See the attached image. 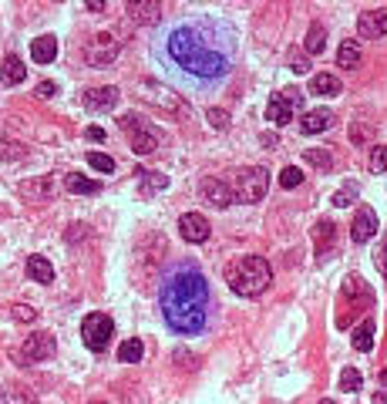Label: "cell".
Masks as SVG:
<instances>
[{
	"instance_id": "17",
	"label": "cell",
	"mask_w": 387,
	"mask_h": 404,
	"mask_svg": "<svg viewBox=\"0 0 387 404\" xmlns=\"http://www.w3.org/2000/svg\"><path fill=\"white\" fill-rule=\"evenodd\" d=\"M31 58L38 61V64H51V61L58 58V40L51 38V34L31 40Z\"/></svg>"
},
{
	"instance_id": "38",
	"label": "cell",
	"mask_w": 387,
	"mask_h": 404,
	"mask_svg": "<svg viewBox=\"0 0 387 404\" xmlns=\"http://www.w3.org/2000/svg\"><path fill=\"white\" fill-rule=\"evenodd\" d=\"M280 95L287 98V105H290L293 112H296V108H303V91H300V88H287V91H280Z\"/></svg>"
},
{
	"instance_id": "37",
	"label": "cell",
	"mask_w": 387,
	"mask_h": 404,
	"mask_svg": "<svg viewBox=\"0 0 387 404\" xmlns=\"http://www.w3.org/2000/svg\"><path fill=\"white\" fill-rule=\"evenodd\" d=\"M290 68L296 71V75H307L310 71V61H307V54H300V51H293L290 54Z\"/></svg>"
},
{
	"instance_id": "12",
	"label": "cell",
	"mask_w": 387,
	"mask_h": 404,
	"mask_svg": "<svg viewBox=\"0 0 387 404\" xmlns=\"http://www.w3.org/2000/svg\"><path fill=\"white\" fill-rule=\"evenodd\" d=\"M357 31H361V38H384L387 34V7L361 14V17H357Z\"/></svg>"
},
{
	"instance_id": "8",
	"label": "cell",
	"mask_w": 387,
	"mask_h": 404,
	"mask_svg": "<svg viewBox=\"0 0 387 404\" xmlns=\"http://www.w3.org/2000/svg\"><path fill=\"white\" fill-rule=\"evenodd\" d=\"M179 232H182V239L185 243H206L209 239V232H213V226H209V219L202 216V212H185L182 219H179Z\"/></svg>"
},
{
	"instance_id": "49",
	"label": "cell",
	"mask_w": 387,
	"mask_h": 404,
	"mask_svg": "<svg viewBox=\"0 0 387 404\" xmlns=\"http://www.w3.org/2000/svg\"><path fill=\"white\" fill-rule=\"evenodd\" d=\"M320 404H333V401H320Z\"/></svg>"
},
{
	"instance_id": "7",
	"label": "cell",
	"mask_w": 387,
	"mask_h": 404,
	"mask_svg": "<svg viewBox=\"0 0 387 404\" xmlns=\"http://www.w3.org/2000/svg\"><path fill=\"white\" fill-rule=\"evenodd\" d=\"M115 58H118L115 34H95V38L88 40V47H84V61H88L91 68H105V64H112Z\"/></svg>"
},
{
	"instance_id": "14",
	"label": "cell",
	"mask_w": 387,
	"mask_h": 404,
	"mask_svg": "<svg viewBox=\"0 0 387 404\" xmlns=\"http://www.w3.org/2000/svg\"><path fill=\"white\" fill-rule=\"evenodd\" d=\"M199 193H202V199H209L215 209H226V206H232V199H236V193H232L226 182H219V179H206V182L199 186Z\"/></svg>"
},
{
	"instance_id": "13",
	"label": "cell",
	"mask_w": 387,
	"mask_h": 404,
	"mask_svg": "<svg viewBox=\"0 0 387 404\" xmlns=\"http://www.w3.org/2000/svg\"><path fill=\"white\" fill-rule=\"evenodd\" d=\"M350 236H354V243H367V239H374L377 236V216H374V209H357V216H354V226H350Z\"/></svg>"
},
{
	"instance_id": "40",
	"label": "cell",
	"mask_w": 387,
	"mask_h": 404,
	"mask_svg": "<svg viewBox=\"0 0 387 404\" xmlns=\"http://www.w3.org/2000/svg\"><path fill=\"white\" fill-rule=\"evenodd\" d=\"M3 404H31V398L24 391H10V394H3Z\"/></svg>"
},
{
	"instance_id": "6",
	"label": "cell",
	"mask_w": 387,
	"mask_h": 404,
	"mask_svg": "<svg viewBox=\"0 0 387 404\" xmlns=\"http://www.w3.org/2000/svg\"><path fill=\"white\" fill-rule=\"evenodd\" d=\"M112 334H115V320H112V317H105V313H88V317H84V324H81L84 347H88V350H95V354H101V350L108 347Z\"/></svg>"
},
{
	"instance_id": "34",
	"label": "cell",
	"mask_w": 387,
	"mask_h": 404,
	"mask_svg": "<svg viewBox=\"0 0 387 404\" xmlns=\"http://www.w3.org/2000/svg\"><path fill=\"white\" fill-rule=\"evenodd\" d=\"M206 121H209L213 128L222 132V128H229V112H222V108H209V112H206Z\"/></svg>"
},
{
	"instance_id": "15",
	"label": "cell",
	"mask_w": 387,
	"mask_h": 404,
	"mask_svg": "<svg viewBox=\"0 0 387 404\" xmlns=\"http://www.w3.org/2000/svg\"><path fill=\"white\" fill-rule=\"evenodd\" d=\"M330 125H333V112H330V108H313V112L303 115L300 132L303 135H320V132H327Z\"/></svg>"
},
{
	"instance_id": "47",
	"label": "cell",
	"mask_w": 387,
	"mask_h": 404,
	"mask_svg": "<svg viewBox=\"0 0 387 404\" xmlns=\"http://www.w3.org/2000/svg\"><path fill=\"white\" fill-rule=\"evenodd\" d=\"M381 384L387 387V367H384V371H381Z\"/></svg>"
},
{
	"instance_id": "22",
	"label": "cell",
	"mask_w": 387,
	"mask_h": 404,
	"mask_svg": "<svg viewBox=\"0 0 387 404\" xmlns=\"http://www.w3.org/2000/svg\"><path fill=\"white\" fill-rule=\"evenodd\" d=\"M27 276L38 280V283H51L54 280V267L44 256H27Z\"/></svg>"
},
{
	"instance_id": "4",
	"label": "cell",
	"mask_w": 387,
	"mask_h": 404,
	"mask_svg": "<svg viewBox=\"0 0 387 404\" xmlns=\"http://www.w3.org/2000/svg\"><path fill=\"white\" fill-rule=\"evenodd\" d=\"M270 189V172L263 165H246L236 172V182H232V193L239 202H259Z\"/></svg>"
},
{
	"instance_id": "10",
	"label": "cell",
	"mask_w": 387,
	"mask_h": 404,
	"mask_svg": "<svg viewBox=\"0 0 387 404\" xmlns=\"http://www.w3.org/2000/svg\"><path fill=\"white\" fill-rule=\"evenodd\" d=\"M118 98H121V95H118V88L105 84V88H88L81 101H84V108H88V112H112V108L118 105Z\"/></svg>"
},
{
	"instance_id": "33",
	"label": "cell",
	"mask_w": 387,
	"mask_h": 404,
	"mask_svg": "<svg viewBox=\"0 0 387 404\" xmlns=\"http://www.w3.org/2000/svg\"><path fill=\"white\" fill-rule=\"evenodd\" d=\"M300 182H303V172H300L296 165H287V169L280 172V186H283V189H296Z\"/></svg>"
},
{
	"instance_id": "35",
	"label": "cell",
	"mask_w": 387,
	"mask_h": 404,
	"mask_svg": "<svg viewBox=\"0 0 387 404\" xmlns=\"http://www.w3.org/2000/svg\"><path fill=\"white\" fill-rule=\"evenodd\" d=\"M142 182H145V189H165V186H169V179H165V175L162 172H145V169H142Z\"/></svg>"
},
{
	"instance_id": "25",
	"label": "cell",
	"mask_w": 387,
	"mask_h": 404,
	"mask_svg": "<svg viewBox=\"0 0 387 404\" xmlns=\"http://www.w3.org/2000/svg\"><path fill=\"white\" fill-rule=\"evenodd\" d=\"M350 337H354V347H357L361 354H370V350H374V320H364Z\"/></svg>"
},
{
	"instance_id": "42",
	"label": "cell",
	"mask_w": 387,
	"mask_h": 404,
	"mask_svg": "<svg viewBox=\"0 0 387 404\" xmlns=\"http://www.w3.org/2000/svg\"><path fill=\"white\" fill-rule=\"evenodd\" d=\"M14 317H17V320H34L38 313H34L31 307H17V310H14Z\"/></svg>"
},
{
	"instance_id": "39",
	"label": "cell",
	"mask_w": 387,
	"mask_h": 404,
	"mask_svg": "<svg viewBox=\"0 0 387 404\" xmlns=\"http://www.w3.org/2000/svg\"><path fill=\"white\" fill-rule=\"evenodd\" d=\"M34 95L38 98H54L58 95V84H54V81H40L38 88H34Z\"/></svg>"
},
{
	"instance_id": "23",
	"label": "cell",
	"mask_w": 387,
	"mask_h": 404,
	"mask_svg": "<svg viewBox=\"0 0 387 404\" xmlns=\"http://www.w3.org/2000/svg\"><path fill=\"white\" fill-rule=\"evenodd\" d=\"M303 47H307V54H324V47H327V27L324 24H310Z\"/></svg>"
},
{
	"instance_id": "21",
	"label": "cell",
	"mask_w": 387,
	"mask_h": 404,
	"mask_svg": "<svg viewBox=\"0 0 387 404\" xmlns=\"http://www.w3.org/2000/svg\"><path fill=\"white\" fill-rule=\"evenodd\" d=\"M361 58H364V51H361V40H344L340 44V51H337V64L340 68H357L361 64Z\"/></svg>"
},
{
	"instance_id": "16",
	"label": "cell",
	"mask_w": 387,
	"mask_h": 404,
	"mask_svg": "<svg viewBox=\"0 0 387 404\" xmlns=\"http://www.w3.org/2000/svg\"><path fill=\"white\" fill-rule=\"evenodd\" d=\"M266 121H273L276 128H283V125H290L293 121V108L287 105V98L283 95L270 98V105H266Z\"/></svg>"
},
{
	"instance_id": "36",
	"label": "cell",
	"mask_w": 387,
	"mask_h": 404,
	"mask_svg": "<svg viewBox=\"0 0 387 404\" xmlns=\"http://www.w3.org/2000/svg\"><path fill=\"white\" fill-rule=\"evenodd\" d=\"M354 199H357V186H347V189H340V193L333 195V206H340V209H344V206H350Z\"/></svg>"
},
{
	"instance_id": "5",
	"label": "cell",
	"mask_w": 387,
	"mask_h": 404,
	"mask_svg": "<svg viewBox=\"0 0 387 404\" xmlns=\"http://www.w3.org/2000/svg\"><path fill=\"white\" fill-rule=\"evenodd\" d=\"M118 125H121L125 132H132V149H135L138 155L155 152V145L162 142V132H158L155 125H145V118H138V115H121Z\"/></svg>"
},
{
	"instance_id": "46",
	"label": "cell",
	"mask_w": 387,
	"mask_h": 404,
	"mask_svg": "<svg viewBox=\"0 0 387 404\" xmlns=\"http://www.w3.org/2000/svg\"><path fill=\"white\" fill-rule=\"evenodd\" d=\"M374 404H387V394H374Z\"/></svg>"
},
{
	"instance_id": "45",
	"label": "cell",
	"mask_w": 387,
	"mask_h": 404,
	"mask_svg": "<svg viewBox=\"0 0 387 404\" xmlns=\"http://www.w3.org/2000/svg\"><path fill=\"white\" fill-rule=\"evenodd\" d=\"M263 145H270V149H273V145H276V135L266 132V135H263Z\"/></svg>"
},
{
	"instance_id": "43",
	"label": "cell",
	"mask_w": 387,
	"mask_h": 404,
	"mask_svg": "<svg viewBox=\"0 0 387 404\" xmlns=\"http://www.w3.org/2000/svg\"><path fill=\"white\" fill-rule=\"evenodd\" d=\"M387 236H384V253H381V260H377V267H381V273H387Z\"/></svg>"
},
{
	"instance_id": "1",
	"label": "cell",
	"mask_w": 387,
	"mask_h": 404,
	"mask_svg": "<svg viewBox=\"0 0 387 404\" xmlns=\"http://www.w3.org/2000/svg\"><path fill=\"white\" fill-rule=\"evenodd\" d=\"M155 64L175 88L209 91L222 84L236 61V31L222 17L192 14L172 20L155 38Z\"/></svg>"
},
{
	"instance_id": "9",
	"label": "cell",
	"mask_w": 387,
	"mask_h": 404,
	"mask_svg": "<svg viewBox=\"0 0 387 404\" xmlns=\"http://www.w3.org/2000/svg\"><path fill=\"white\" fill-rule=\"evenodd\" d=\"M54 337L51 334H31L24 347H20V357L24 361H47V357H54Z\"/></svg>"
},
{
	"instance_id": "24",
	"label": "cell",
	"mask_w": 387,
	"mask_h": 404,
	"mask_svg": "<svg viewBox=\"0 0 387 404\" xmlns=\"http://www.w3.org/2000/svg\"><path fill=\"white\" fill-rule=\"evenodd\" d=\"M142 354H145V344H142L138 337H128L125 344L118 347V361H121V364H138Z\"/></svg>"
},
{
	"instance_id": "11",
	"label": "cell",
	"mask_w": 387,
	"mask_h": 404,
	"mask_svg": "<svg viewBox=\"0 0 387 404\" xmlns=\"http://www.w3.org/2000/svg\"><path fill=\"white\" fill-rule=\"evenodd\" d=\"M138 91H142V98L145 101H152V105H158V108H169V112H179V95H172L169 88H162V84H152V81H138Z\"/></svg>"
},
{
	"instance_id": "27",
	"label": "cell",
	"mask_w": 387,
	"mask_h": 404,
	"mask_svg": "<svg viewBox=\"0 0 387 404\" xmlns=\"http://www.w3.org/2000/svg\"><path fill=\"white\" fill-rule=\"evenodd\" d=\"M303 158H307L313 169H320V172H330V169H333V155H330L327 149H307Z\"/></svg>"
},
{
	"instance_id": "29",
	"label": "cell",
	"mask_w": 387,
	"mask_h": 404,
	"mask_svg": "<svg viewBox=\"0 0 387 404\" xmlns=\"http://www.w3.org/2000/svg\"><path fill=\"white\" fill-rule=\"evenodd\" d=\"M20 193L31 195V199H40V195H51V175H44L40 182H24Z\"/></svg>"
},
{
	"instance_id": "28",
	"label": "cell",
	"mask_w": 387,
	"mask_h": 404,
	"mask_svg": "<svg viewBox=\"0 0 387 404\" xmlns=\"http://www.w3.org/2000/svg\"><path fill=\"white\" fill-rule=\"evenodd\" d=\"M88 165L95 169V172H115V158L112 155H105V152H88Z\"/></svg>"
},
{
	"instance_id": "20",
	"label": "cell",
	"mask_w": 387,
	"mask_h": 404,
	"mask_svg": "<svg viewBox=\"0 0 387 404\" xmlns=\"http://www.w3.org/2000/svg\"><path fill=\"white\" fill-rule=\"evenodd\" d=\"M310 91H313V95H324V98H333V95H340V81L333 75H324V71H320V75L310 77Z\"/></svg>"
},
{
	"instance_id": "41",
	"label": "cell",
	"mask_w": 387,
	"mask_h": 404,
	"mask_svg": "<svg viewBox=\"0 0 387 404\" xmlns=\"http://www.w3.org/2000/svg\"><path fill=\"white\" fill-rule=\"evenodd\" d=\"M84 135H88V142H105V128H98V125H91Z\"/></svg>"
},
{
	"instance_id": "18",
	"label": "cell",
	"mask_w": 387,
	"mask_h": 404,
	"mask_svg": "<svg viewBox=\"0 0 387 404\" xmlns=\"http://www.w3.org/2000/svg\"><path fill=\"white\" fill-rule=\"evenodd\" d=\"M24 77H27L24 61H20L17 54H7V58H3V64H0V81H3V84H20Z\"/></svg>"
},
{
	"instance_id": "48",
	"label": "cell",
	"mask_w": 387,
	"mask_h": 404,
	"mask_svg": "<svg viewBox=\"0 0 387 404\" xmlns=\"http://www.w3.org/2000/svg\"><path fill=\"white\" fill-rule=\"evenodd\" d=\"M0 404H3V391H0Z\"/></svg>"
},
{
	"instance_id": "3",
	"label": "cell",
	"mask_w": 387,
	"mask_h": 404,
	"mask_svg": "<svg viewBox=\"0 0 387 404\" xmlns=\"http://www.w3.org/2000/svg\"><path fill=\"white\" fill-rule=\"evenodd\" d=\"M222 280L229 283L236 297H259L273 283V269L263 256H239V260L226 263Z\"/></svg>"
},
{
	"instance_id": "44",
	"label": "cell",
	"mask_w": 387,
	"mask_h": 404,
	"mask_svg": "<svg viewBox=\"0 0 387 404\" xmlns=\"http://www.w3.org/2000/svg\"><path fill=\"white\" fill-rule=\"evenodd\" d=\"M84 7H88V10H105V0H88Z\"/></svg>"
},
{
	"instance_id": "2",
	"label": "cell",
	"mask_w": 387,
	"mask_h": 404,
	"mask_svg": "<svg viewBox=\"0 0 387 404\" xmlns=\"http://www.w3.org/2000/svg\"><path fill=\"white\" fill-rule=\"evenodd\" d=\"M158 307L169 330L182 337L199 334L209 320V280L202 276V269L192 263L169 269L158 287Z\"/></svg>"
},
{
	"instance_id": "19",
	"label": "cell",
	"mask_w": 387,
	"mask_h": 404,
	"mask_svg": "<svg viewBox=\"0 0 387 404\" xmlns=\"http://www.w3.org/2000/svg\"><path fill=\"white\" fill-rule=\"evenodd\" d=\"M64 186H68V193H75V195H95L101 189L98 179H88V175H81V172H71L64 179Z\"/></svg>"
},
{
	"instance_id": "31",
	"label": "cell",
	"mask_w": 387,
	"mask_h": 404,
	"mask_svg": "<svg viewBox=\"0 0 387 404\" xmlns=\"http://www.w3.org/2000/svg\"><path fill=\"white\" fill-rule=\"evenodd\" d=\"M128 14L135 20H152V17H158V3H128L125 7Z\"/></svg>"
},
{
	"instance_id": "30",
	"label": "cell",
	"mask_w": 387,
	"mask_h": 404,
	"mask_svg": "<svg viewBox=\"0 0 387 404\" xmlns=\"http://www.w3.org/2000/svg\"><path fill=\"white\" fill-rule=\"evenodd\" d=\"M370 172L374 175H384L387 172V149L384 145H374V149H370Z\"/></svg>"
},
{
	"instance_id": "26",
	"label": "cell",
	"mask_w": 387,
	"mask_h": 404,
	"mask_svg": "<svg viewBox=\"0 0 387 404\" xmlns=\"http://www.w3.org/2000/svg\"><path fill=\"white\" fill-rule=\"evenodd\" d=\"M333 236H337V226H333V223H327V219H324V223H317V230H313V243H317V253H320V256L327 253V246L333 243Z\"/></svg>"
},
{
	"instance_id": "32",
	"label": "cell",
	"mask_w": 387,
	"mask_h": 404,
	"mask_svg": "<svg viewBox=\"0 0 387 404\" xmlns=\"http://www.w3.org/2000/svg\"><path fill=\"white\" fill-rule=\"evenodd\" d=\"M340 391H361V371L357 367H344V374H340Z\"/></svg>"
}]
</instances>
